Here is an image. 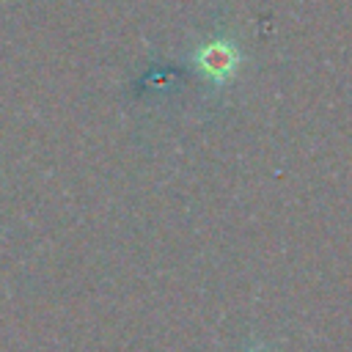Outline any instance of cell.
<instances>
[{
	"instance_id": "1",
	"label": "cell",
	"mask_w": 352,
	"mask_h": 352,
	"mask_svg": "<svg viewBox=\"0 0 352 352\" xmlns=\"http://www.w3.org/2000/svg\"><path fill=\"white\" fill-rule=\"evenodd\" d=\"M242 66V47L234 36H212L192 50V69L214 88H226Z\"/></svg>"
},
{
	"instance_id": "2",
	"label": "cell",
	"mask_w": 352,
	"mask_h": 352,
	"mask_svg": "<svg viewBox=\"0 0 352 352\" xmlns=\"http://www.w3.org/2000/svg\"><path fill=\"white\" fill-rule=\"evenodd\" d=\"M248 352H264V349H261V346H253V349H248Z\"/></svg>"
}]
</instances>
